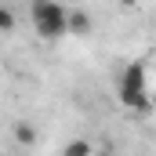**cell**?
Segmentation results:
<instances>
[{"mask_svg":"<svg viewBox=\"0 0 156 156\" xmlns=\"http://www.w3.org/2000/svg\"><path fill=\"white\" fill-rule=\"evenodd\" d=\"M29 15H33V26L44 40H62L69 33V11L58 0H37L29 7Z\"/></svg>","mask_w":156,"mask_h":156,"instance_id":"cell-1","label":"cell"},{"mask_svg":"<svg viewBox=\"0 0 156 156\" xmlns=\"http://www.w3.org/2000/svg\"><path fill=\"white\" fill-rule=\"evenodd\" d=\"M0 29H4V33H11V29H15V15H11L7 7H0Z\"/></svg>","mask_w":156,"mask_h":156,"instance_id":"cell-5","label":"cell"},{"mask_svg":"<svg viewBox=\"0 0 156 156\" xmlns=\"http://www.w3.org/2000/svg\"><path fill=\"white\" fill-rule=\"evenodd\" d=\"M62 153L66 156H91V142H69Z\"/></svg>","mask_w":156,"mask_h":156,"instance_id":"cell-4","label":"cell"},{"mask_svg":"<svg viewBox=\"0 0 156 156\" xmlns=\"http://www.w3.org/2000/svg\"><path fill=\"white\" fill-rule=\"evenodd\" d=\"M120 102L127 109H138V113L149 109V98H145V66L142 62H131L127 66V73L120 80Z\"/></svg>","mask_w":156,"mask_h":156,"instance_id":"cell-2","label":"cell"},{"mask_svg":"<svg viewBox=\"0 0 156 156\" xmlns=\"http://www.w3.org/2000/svg\"><path fill=\"white\" fill-rule=\"evenodd\" d=\"M69 33H80V37L91 33V18L83 11H69Z\"/></svg>","mask_w":156,"mask_h":156,"instance_id":"cell-3","label":"cell"},{"mask_svg":"<svg viewBox=\"0 0 156 156\" xmlns=\"http://www.w3.org/2000/svg\"><path fill=\"white\" fill-rule=\"evenodd\" d=\"M15 134H18V142H33V138H37V134H33V127H18Z\"/></svg>","mask_w":156,"mask_h":156,"instance_id":"cell-6","label":"cell"}]
</instances>
